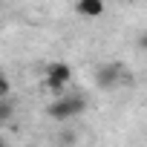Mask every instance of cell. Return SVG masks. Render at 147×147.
Masks as SVG:
<instances>
[{"instance_id": "cell-1", "label": "cell", "mask_w": 147, "mask_h": 147, "mask_svg": "<svg viewBox=\"0 0 147 147\" xmlns=\"http://www.w3.org/2000/svg\"><path fill=\"white\" fill-rule=\"evenodd\" d=\"M84 110H87V95H81V92H63L61 98H55L46 107L49 118H55V121H69V118L81 115Z\"/></svg>"}, {"instance_id": "cell-2", "label": "cell", "mask_w": 147, "mask_h": 147, "mask_svg": "<svg viewBox=\"0 0 147 147\" xmlns=\"http://www.w3.org/2000/svg\"><path fill=\"white\" fill-rule=\"evenodd\" d=\"M43 81H52V84H58V87H66V84L72 81V66H69L66 61H52V63H46Z\"/></svg>"}, {"instance_id": "cell-3", "label": "cell", "mask_w": 147, "mask_h": 147, "mask_svg": "<svg viewBox=\"0 0 147 147\" xmlns=\"http://www.w3.org/2000/svg\"><path fill=\"white\" fill-rule=\"evenodd\" d=\"M118 78H121V66L118 63H101L95 69V87H101V90H113L118 84Z\"/></svg>"}, {"instance_id": "cell-4", "label": "cell", "mask_w": 147, "mask_h": 147, "mask_svg": "<svg viewBox=\"0 0 147 147\" xmlns=\"http://www.w3.org/2000/svg\"><path fill=\"white\" fill-rule=\"evenodd\" d=\"M104 3H101V0H78V3H75V12L81 15V18H101L104 15Z\"/></svg>"}, {"instance_id": "cell-5", "label": "cell", "mask_w": 147, "mask_h": 147, "mask_svg": "<svg viewBox=\"0 0 147 147\" xmlns=\"http://www.w3.org/2000/svg\"><path fill=\"white\" fill-rule=\"evenodd\" d=\"M12 115H15V104H12L9 98H0V124L9 121Z\"/></svg>"}, {"instance_id": "cell-6", "label": "cell", "mask_w": 147, "mask_h": 147, "mask_svg": "<svg viewBox=\"0 0 147 147\" xmlns=\"http://www.w3.org/2000/svg\"><path fill=\"white\" fill-rule=\"evenodd\" d=\"M9 92H12V84H9V78L0 72V98H9Z\"/></svg>"}, {"instance_id": "cell-7", "label": "cell", "mask_w": 147, "mask_h": 147, "mask_svg": "<svg viewBox=\"0 0 147 147\" xmlns=\"http://www.w3.org/2000/svg\"><path fill=\"white\" fill-rule=\"evenodd\" d=\"M136 43H138V49H141V52H147V32H141V35L136 38Z\"/></svg>"}]
</instances>
